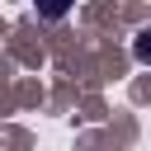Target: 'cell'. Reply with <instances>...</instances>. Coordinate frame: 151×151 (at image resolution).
Here are the masks:
<instances>
[{
  "mask_svg": "<svg viewBox=\"0 0 151 151\" xmlns=\"http://www.w3.org/2000/svg\"><path fill=\"white\" fill-rule=\"evenodd\" d=\"M132 57H137L142 66H151V28H142V33L132 38Z\"/></svg>",
  "mask_w": 151,
  "mask_h": 151,
  "instance_id": "7a4b0ae2",
  "label": "cell"
},
{
  "mask_svg": "<svg viewBox=\"0 0 151 151\" xmlns=\"http://www.w3.org/2000/svg\"><path fill=\"white\" fill-rule=\"evenodd\" d=\"M33 5H38V14H42V19H66L76 0H33Z\"/></svg>",
  "mask_w": 151,
  "mask_h": 151,
  "instance_id": "6da1fadb",
  "label": "cell"
}]
</instances>
